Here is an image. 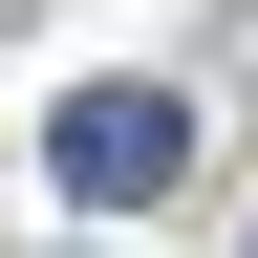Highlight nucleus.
Listing matches in <instances>:
<instances>
[{"instance_id": "obj_1", "label": "nucleus", "mask_w": 258, "mask_h": 258, "mask_svg": "<svg viewBox=\"0 0 258 258\" xmlns=\"http://www.w3.org/2000/svg\"><path fill=\"white\" fill-rule=\"evenodd\" d=\"M43 172L86 194V215H151V194L194 172V108H172V86H64V108H43Z\"/></svg>"}]
</instances>
